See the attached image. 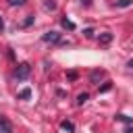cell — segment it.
Returning a JSON list of instances; mask_svg holds the SVG:
<instances>
[{
  "instance_id": "cell-1",
  "label": "cell",
  "mask_w": 133,
  "mask_h": 133,
  "mask_svg": "<svg viewBox=\"0 0 133 133\" xmlns=\"http://www.w3.org/2000/svg\"><path fill=\"white\" fill-rule=\"evenodd\" d=\"M29 73H31V66L27 64V62H21L17 69H15V77L19 79V81H23V79H27L29 77Z\"/></svg>"
},
{
  "instance_id": "cell-2",
  "label": "cell",
  "mask_w": 133,
  "mask_h": 133,
  "mask_svg": "<svg viewBox=\"0 0 133 133\" xmlns=\"http://www.w3.org/2000/svg\"><path fill=\"white\" fill-rule=\"evenodd\" d=\"M42 39H44V42H50V44H58V42H60V33H58V31H48V33L42 35Z\"/></svg>"
},
{
  "instance_id": "cell-3",
  "label": "cell",
  "mask_w": 133,
  "mask_h": 133,
  "mask_svg": "<svg viewBox=\"0 0 133 133\" xmlns=\"http://www.w3.org/2000/svg\"><path fill=\"white\" fill-rule=\"evenodd\" d=\"M0 133H12V127L6 123V118L0 116Z\"/></svg>"
},
{
  "instance_id": "cell-4",
  "label": "cell",
  "mask_w": 133,
  "mask_h": 133,
  "mask_svg": "<svg viewBox=\"0 0 133 133\" xmlns=\"http://www.w3.org/2000/svg\"><path fill=\"white\" fill-rule=\"evenodd\" d=\"M60 129L66 131V133H73V131H75V125H73L71 121H62V123H60Z\"/></svg>"
},
{
  "instance_id": "cell-5",
  "label": "cell",
  "mask_w": 133,
  "mask_h": 133,
  "mask_svg": "<svg viewBox=\"0 0 133 133\" xmlns=\"http://www.w3.org/2000/svg\"><path fill=\"white\" fill-rule=\"evenodd\" d=\"M102 77H104V71H91V75H89L91 83H98V81H100Z\"/></svg>"
},
{
  "instance_id": "cell-6",
  "label": "cell",
  "mask_w": 133,
  "mask_h": 133,
  "mask_svg": "<svg viewBox=\"0 0 133 133\" xmlns=\"http://www.w3.org/2000/svg\"><path fill=\"white\" fill-rule=\"evenodd\" d=\"M110 42H112V33L110 31H106V33L100 35V44H110Z\"/></svg>"
},
{
  "instance_id": "cell-7",
  "label": "cell",
  "mask_w": 133,
  "mask_h": 133,
  "mask_svg": "<svg viewBox=\"0 0 133 133\" xmlns=\"http://www.w3.org/2000/svg\"><path fill=\"white\" fill-rule=\"evenodd\" d=\"M62 27H66V29H71V31H73V29H75V23H73V21H69V19L64 17V19H62Z\"/></svg>"
},
{
  "instance_id": "cell-8",
  "label": "cell",
  "mask_w": 133,
  "mask_h": 133,
  "mask_svg": "<svg viewBox=\"0 0 133 133\" xmlns=\"http://www.w3.org/2000/svg\"><path fill=\"white\" fill-rule=\"evenodd\" d=\"M44 8H48V10H54V8H56V2H54V0H46V2H44Z\"/></svg>"
},
{
  "instance_id": "cell-9",
  "label": "cell",
  "mask_w": 133,
  "mask_h": 133,
  "mask_svg": "<svg viewBox=\"0 0 133 133\" xmlns=\"http://www.w3.org/2000/svg\"><path fill=\"white\" fill-rule=\"evenodd\" d=\"M29 96H31V89H29V87H27V89H23V91H19V98H23V100H27Z\"/></svg>"
},
{
  "instance_id": "cell-10",
  "label": "cell",
  "mask_w": 133,
  "mask_h": 133,
  "mask_svg": "<svg viewBox=\"0 0 133 133\" xmlns=\"http://www.w3.org/2000/svg\"><path fill=\"white\" fill-rule=\"evenodd\" d=\"M87 94H79V98H77V104H83V102H87Z\"/></svg>"
},
{
  "instance_id": "cell-11",
  "label": "cell",
  "mask_w": 133,
  "mask_h": 133,
  "mask_svg": "<svg viewBox=\"0 0 133 133\" xmlns=\"http://www.w3.org/2000/svg\"><path fill=\"white\" fill-rule=\"evenodd\" d=\"M8 4L10 6H21V4H25V0H8Z\"/></svg>"
},
{
  "instance_id": "cell-12",
  "label": "cell",
  "mask_w": 133,
  "mask_h": 133,
  "mask_svg": "<svg viewBox=\"0 0 133 133\" xmlns=\"http://www.w3.org/2000/svg\"><path fill=\"white\" fill-rule=\"evenodd\" d=\"M129 4H131V0H118V2H116V6H123V8L129 6Z\"/></svg>"
},
{
  "instance_id": "cell-13",
  "label": "cell",
  "mask_w": 133,
  "mask_h": 133,
  "mask_svg": "<svg viewBox=\"0 0 133 133\" xmlns=\"http://www.w3.org/2000/svg\"><path fill=\"white\" fill-rule=\"evenodd\" d=\"M116 118H118V121H125V123H131V118L125 116V114H116Z\"/></svg>"
},
{
  "instance_id": "cell-14",
  "label": "cell",
  "mask_w": 133,
  "mask_h": 133,
  "mask_svg": "<svg viewBox=\"0 0 133 133\" xmlns=\"http://www.w3.org/2000/svg\"><path fill=\"white\" fill-rule=\"evenodd\" d=\"M110 87H112V85H110V83H104V85H102V87H100V91H108V89H110Z\"/></svg>"
},
{
  "instance_id": "cell-15",
  "label": "cell",
  "mask_w": 133,
  "mask_h": 133,
  "mask_svg": "<svg viewBox=\"0 0 133 133\" xmlns=\"http://www.w3.org/2000/svg\"><path fill=\"white\" fill-rule=\"evenodd\" d=\"M83 33H85V37H91V35H94V29H85Z\"/></svg>"
},
{
  "instance_id": "cell-16",
  "label": "cell",
  "mask_w": 133,
  "mask_h": 133,
  "mask_svg": "<svg viewBox=\"0 0 133 133\" xmlns=\"http://www.w3.org/2000/svg\"><path fill=\"white\" fill-rule=\"evenodd\" d=\"M31 21H33V17H29V19H25V21H23V25L27 27V25H31Z\"/></svg>"
},
{
  "instance_id": "cell-17",
  "label": "cell",
  "mask_w": 133,
  "mask_h": 133,
  "mask_svg": "<svg viewBox=\"0 0 133 133\" xmlns=\"http://www.w3.org/2000/svg\"><path fill=\"white\" fill-rule=\"evenodd\" d=\"M4 31V21H2V17H0V33Z\"/></svg>"
},
{
  "instance_id": "cell-18",
  "label": "cell",
  "mask_w": 133,
  "mask_h": 133,
  "mask_svg": "<svg viewBox=\"0 0 133 133\" xmlns=\"http://www.w3.org/2000/svg\"><path fill=\"white\" fill-rule=\"evenodd\" d=\"M127 66H129V69H133V58H131V60L127 62Z\"/></svg>"
}]
</instances>
